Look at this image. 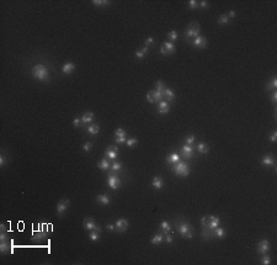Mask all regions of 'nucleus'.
<instances>
[{
  "instance_id": "f257e3e1",
  "label": "nucleus",
  "mask_w": 277,
  "mask_h": 265,
  "mask_svg": "<svg viewBox=\"0 0 277 265\" xmlns=\"http://www.w3.org/2000/svg\"><path fill=\"white\" fill-rule=\"evenodd\" d=\"M32 75H34L36 79H38L41 81H44V80L48 79L49 73H48V69L44 67L43 64H37L32 68Z\"/></svg>"
},
{
  "instance_id": "f03ea898",
  "label": "nucleus",
  "mask_w": 277,
  "mask_h": 265,
  "mask_svg": "<svg viewBox=\"0 0 277 265\" xmlns=\"http://www.w3.org/2000/svg\"><path fill=\"white\" fill-rule=\"evenodd\" d=\"M172 169L176 175H179V176H187L190 174V168L185 161H177L176 164H174Z\"/></svg>"
},
{
  "instance_id": "7ed1b4c3",
  "label": "nucleus",
  "mask_w": 277,
  "mask_h": 265,
  "mask_svg": "<svg viewBox=\"0 0 277 265\" xmlns=\"http://www.w3.org/2000/svg\"><path fill=\"white\" fill-rule=\"evenodd\" d=\"M200 25L197 22H192L188 25V27L186 28L185 31V35L187 38H196V37L200 36Z\"/></svg>"
},
{
  "instance_id": "20e7f679",
  "label": "nucleus",
  "mask_w": 277,
  "mask_h": 265,
  "mask_svg": "<svg viewBox=\"0 0 277 265\" xmlns=\"http://www.w3.org/2000/svg\"><path fill=\"white\" fill-rule=\"evenodd\" d=\"M177 229H179L180 234L182 235L184 238H188L191 239L193 237V231L191 228V226L188 223H185V222H181L179 226H177Z\"/></svg>"
},
{
  "instance_id": "39448f33",
  "label": "nucleus",
  "mask_w": 277,
  "mask_h": 265,
  "mask_svg": "<svg viewBox=\"0 0 277 265\" xmlns=\"http://www.w3.org/2000/svg\"><path fill=\"white\" fill-rule=\"evenodd\" d=\"M82 225H84V228L86 231H96V232H101V228L99 227L96 223H95V219L91 218V217H86L84 219V222H82Z\"/></svg>"
},
{
  "instance_id": "423d86ee",
  "label": "nucleus",
  "mask_w": 277,
  "mask_h": 265,
  "mask_svg": "<svg viewBox=\"0 0 277 265\" xmlns=\"http://www.w3.org/2000/svg\"><path fill=\"white\" fill-rule=\"evenodd\" d=\"M107 185H109V188H111V189L117 190L119 186H121V180L118 179L117 175H115V174H110L109 178H107Z\"/></svg>"
},
{
  "instance_id": "0eeeda50",
  "label": "nucleus",
  "mask_w": 277,
  "mask_h": 265,
  "mask_svg": "<svg viewBox=\"0 0 277 265\" xmlns=\"http://www.w3.org/2000/svg\"><path fill=\"white\" fill-rule=\"evenodd\" d=\"M175 52V44H174L172 42H170V41H166V42H164L162 44V48H160V53L164 56H168V54H172V53Z\"/></svg>"
},
{
  "instance_id": "6e6552de",
  "label": "nucleus",
  "mask_w": 277,
  "mask_h": 265,
  "mask_svg": "<svg viewBox=\"0 0 277 265\" xmlns=\"http://www.w3.org/2000/svg\"><path fill=\"white\" fill-rule=\"evenodd\" d=\"M69 205H70V201L69 200H60L59 202H58V205H57V213H58V216H62L65 211L68 210V207H69Z\"/></svg>"
},
{
  "instance_id": "1a4fd4ad",
  "label": "nucleus",
  "mask_w": 277,
  "mask_h": 265,
  "mask_svg": "<svg viewBox=\"0 0 277 265\" xmlns=\"http://www.w3.org/2000/svg\"><path fill=\"white\" fill-rule=\"evenodd\" d=\"M270 250V242L267 239H262L260 241L259 244H258V252L260 254H266L267 252Z\"/></svg>"
},
{
  "instance_id": "9d476101",
  "label": "nucleus",
  "mask_w": 277,
  "mask_h": 265,
  "mask_svg": "<svg viewBox=\"0 0 277 265\" xmlns=\"http://www.w3.org/2000/svg\"><path fill=\"white\" fill-rule=\"evenodd\" d=\"M115 226H116V229H117L118 232L123 233V232L128 228V221H127V219H125V218H119V219L116 221Z\"/></svg>"
},
{
  "instance_id": "9b49d317",
  "label": "nucleus",
  "mask_w": 277,
  "mask_h": 265,
  "mask_svg": "<svg viewBox=\"0 0 277 265\" xmlns=\"http://www.w3.org/2000/svg\"><path fill=\"white\" fill-rule=\"evenodd\" d=\"M117 152H118V148L116 146H110L106 148L105 151V155L107 159H115L117 157Z\"/></svg>"
},
{
  "instance_id": "f8f14e48",
  "label": "nucleus",
  "mask_w": 277,
  "mask_h": 265,
  "mask_svg": "<svg viewBox=\"0 0 277 265\" xmlns=\"http://www.w3.org/2000/svg\"><path fill=\"white\" fill-rule=\"evenodd\" d=\"M192 44L195 47H197V48H205L206 46H207V38L203 37V36H198V37H196V38L193 40Z\"/></svg>"
},
{
  "instance_id": "ddd939ff",
  "label": "nucleus",
  "mask_w": 277,
  "mask_h": 265,
  "mask_svg": "<svg viewBox=\"0 0 277 265\" xmlns=\"http://www.w3.org/2000/svg\"><path fill=\"white\" fill-rule=\"evenodd\" d=\"M221 223V219L218 217H214V216H209L208 217V225L207 227L209 228V231H213L214 228H217Z\"/></svg>"
},
{
  "instance_id": "4468645a",
  "label": "nucleus",
  "mask_w": 277,
  "mask_h": 265,
  "mask_svg": "<svg viewBox=\"0 0 277 265\" xmlns=\"http://www.w3.org/2000/svg\"><path fill=\"white\" fill-rule=\"evenodd\" d=\"M74 69H75V64L72 63V62H67V63H64L63 67H62V72H63L64 74H72L74 72Z\"/></svg>"
},
{
  "instance_id": "2eb2a0df",
  "label": "nucleus",
  "mask_w": 277,
  "mask_h": 265,
  "mask_svg": "<svg viewBox=\"0 0 277 265\" xmlns=\"http://www.w3.org/2000/svg\"><path fill=\"white\" fill-rule=\"evenodd\" d=\"M169 110H170V105H169V102L166 101H160L159 102V106H158V112L162 114V115H165L169 112Z\"/></svg>"
},
{
  "instance_id": "dca6fc26",
  "label": "nucleus",
  "mask_w": 277,
  "mask_h": 265,
  "mask_svg": "<svg viewBox=\"0 0 277 265\" xmlns=\"http://www.w3.org/2000/svg\"><path fill=\"white\" fill-rule=\"evenodd\" d=\"M96 201H97V204L99 205H102V206H107L110 204V197L107 196V195H105V194H102V195H97L96 196Z\"/></svg>"
},
{
  "instance_id": "f3484780",
  "label": "nucleus",
  "mask_w": 277,
  "mask_h": 265,
  "mask_svg": "<svg viewBox=\"0 0 277 265\" xmlns=\"http://www.w3.org/2000/svg\"><path fill=\"white\" fill-rule=\"evenodd\" d=\"M181 152H182V157L184 158H186V159H188V158H191V157L193 155V151H192V147L191 146H188V144H186V146H184L182 147V149H181Z\"/></svg>"
},
{
  "instance_id": "a211bd4d",
  "label": "nucleus",
  "mask_w": 277,
  "mask_h": 265,
  "mask_svg": "<svg viewBox=\"0 0 277 265\" xmlns=\"http://www.w3.org/2000/svg\"><path fill=\"white\" fill-rule=\"evenodd\" d=\"M150 94L153 99H154V102H159V101H163L164 99V95L162 91H158V90H150Z\"/></svg>"
},
{
  "instance_id": "6ab92c4d",
  "label": "nucleus",
  "mask_w": 277,
  "mask_h": 265,
  "mask_svg": "<svg viewBox=\"0 0 277 265\" xmlns=\"http://www.w3.org/2000/svg\"><path fill=\"white\" fill-rule=\"evenodd\" d=\"M152 185H153V188H155V189H162L163 188V185H164V183H163V179L160 176H155L154 179H153V181H152Z\"/></svg>"
},
{
  "instance_id": "aec40b11",
  "label": "nucleus",
  "mask_w": 277,
  "mask_h": 265,
  "mask_svg": "<svg viewBox=\"0 0 277 265\" xmlns=\"http://www.w3.org/2000/svg\"><path fill=\"white\" fill-rule=\"evenodd\" d=\"M166 160H168V163H170V164H176L177 161H180V155L177 154V153L174 152V153H171V154L168 157Z\"/></svg>"
},
{
  "instance_id": "412c9836",
  "label": "nucleus",
  "mask_w": 277,
  "mask_h": 265,
  "mask_svg": "<svg viewBox=\"0 0 277 265\" xmlns=\"http://www.w3.org/2000/svg\"><path fill=\"white\" fill-rule=\"evenodd\" d=\"M97 167L100 168V169H102V170H109L110 169V160L107 159V158H105V159H102L101 161H99L97 163Z\"/></svg>"
},
{
  "instance_id": "4be33fe9",
  "label": "nucleus",
  "mask_w": 277,
  "mask_h": 265,
  "mask_svg": "<svg viewBox=\"0 0 277 265\" xmlns=\"http://www.w3.org/2000/svg\"><path fill=\"white\" fill-rule=\"evenodd\" d=\"M261 163H262V165H265V167H268V165H274V164H275L274 157L270 155V154H268V155H265V157L262 158V161H261Z\"/></svg>"
},
{
  "instance_id": "5701e85b",
  "label": "nucleus",
  "mask_w": 277,
  "mask_h": 265,
  "mask_svg": "<svg viewBox=\"0 0 277 265\" xmlns=\"http://www.w3.org/2000/svg\"><path fill=\"white\" fill-rule=\"evenodd\" d=\"M0 252H1V254H6L9 252L12 253V248H10L7 242H1V244H0Z\"/></svg>"
},
{
  "instance_id": "b1692460",
  "label": "nucleus",
  "mask_w": 277,
  "mask_h": 265,
  "mask_svg": "<svg viewBox=\"0 0 277 265\" xmlns=\"http://www.w3.org/2000/svg\"><path fill=\"white\" fill-rule=\"evenodd\" d=\"M94 120V114L93 112H85L81 117V123H90Z\"/></svg>"
},
{
  "instance_id": "393cba45",
  "label": "nucleus",
  "mask_w": 277,
  "mask_h": 265,
  "mask_svg": "<svg viewBox=\"0 0 277 265\" xmlns=\"http://www.w3.org/2000/svg\"><path fill=\"white\" fill-rule=\"evenodd\" d=\"M163 239H164V234L163 233H158V234H155L154 237H153V239L150 241V243L152 244H154V245H156V244H160L163 242Z\"/></svg>"
},
{
  "instance_id": "a878e982",
  "label": "nucleus",
  "mask_w": 277,
  "mask_h": 265,
  "mask_svg": "<svg viewBox=\"0 0 277 265\" xmlns=\"http://www.w3.org/2000/svg\"><path fill=\"white\" fill-rule=\"evenodd\" d=\"M88 131H89L90 135L95 136V135L99 133V131H100V127H99V125H96V123H93V125H90L88 127Z\"/></svg>"
},
{
  "instance_id": "bb28decb",
  "label": "nucleus",
  "mask_w": 277,
  "mask_h": 265,
  "mask_svg": "<svg viewBox=\"0 0 277 265\" xmlns=\"http://www.w3.org/2000/svg\"><path fill=\"white\" fill-rule=\"evenodd\" d=\"M163 95H164V98H166L169 101H171V100H174V99H175V94H174V91H172L171 89H165L164 93H163Z\"/></svg>"
},
{
  "instance_id": "cd10ccee",
  "label": "nucleus",
  "mask_w": 277,
  "mask_h": 265,
  "mask_svg": "<svg viewBox=\"0 0 277 265\" xmlns=\"http://www.w3.org/2000/svg\"><path fill=\"white\" fill-rule=\"evenodd\" d=\"M230 21V19L228 17V14H222L218 19V24L219 25H228Z\"/></svg>"
},
{
  "instance_id": "c85d7f7f",
  "label": "nucleus",
  "mask_w": 277,
  "mask_h": 265,
  "mask_svg": "<svg viewBox=\"0 0 277 265\" xmlns=\"http://www.w3.org/2000/svg\"><path fill=\"white\" fill-rule=\"evenodd\" d=\"M197 149H198V152H200L201 154H206V153H208L209 147L206 143H200V144H198V147H197Z\"/></svg>"
},
{
  "instance_id": "c756f323",
  "label": "nucleus",
  "mask_w": 277,
  "mask_h": 265,
  "mask_svg": "<svg viewBox=\"0 0 277 265\" xmlns=\"http://www.w3.org/2000/svg\"><path fill=\"white\" fill-rule=\"evenodd\" d=\"M147 52H148V47H147V46H144L142 49H138V51L135 52V57H137L138 59H140V58H143L144 56L147 54Z\"/></svg>"
},
{
  "instance_id": "7c9ffc66",
  "label": "nucleus",
  "mask_w": 277,
  "mask_h": 265,
  "mask_svg": "<svg viewBox=\"0 0 277 265\" xmlns=\"http://www.w3.org/2000/svg\"><path fill=\"white\" fill-rule=\"evenodd\" d=\"M276 88H277V79H276V78H272V80L270 83H267L266 90H274Z\"/></svg>"
},
{
  "instance_id": "2f4dec72",
  "label": "nucleus",
  "mask_w": 277,
  "mask_h": 265,
  "mask_svg": "<svg viewBox=\"0 0 277 265\" xmlns=\"http://www.w3.org/2000/svg\"><path fill=\"white\" fill-rule=\"evenodd\" d=\"M89 238L91 239L93 242H96L99 238H100V232H96V231H90L89 233Z\"/></svg>"
},
{
  "instance_id": "473e14b6",
  "label": "nucleus",
  "mask_w": 277,
  "mask_h": 265,
  "mask_svg": "<svg viewBox=\"0 0 277 265\" xmlns=\"http://www.w3.org/2000/svg\"><path fill=\"white\" fill-rule=\"evenodd\" d=\"M160 227H162V229H163L164 233H168V232H170V231H171V226L169 225V222H168V221H163V222H162V225H160Z\"/></svg>"
},
{
  "instance_id": "72a5a7b5",
  "label": "nucleus",
  "mask_w": 277,
  "mask_h": 265,
  "mask_svg": "<svg viewBox=\"0 0 277 265\" xmlns=\"http://www.w3.org/2000/svg\"><path fill=\"white\" fill-rule=\"evenodd\" d=\"M224 229L223 228H219V227H217V228H214L213 229V235H216V237H218V238H222L223 235H224Z\"/></svg>"
},
{
  "instance_id": "f704fd0d",
  "label": "nucleus",
  "mask_w": 277,
  "mask_h": 265,
  "mask_svg": "<svg viewBox=\"0 0 277 265\" xmlns=\"http://www.w3.org/2000/svg\"><path fill=\"white\" fill-rule=\"evenodd\" d=\"M111 169H112V172H119L122 169V164L119 161H113L111 164Z\"/></svg>"
},
{
  "instance_id": "c9c22d12",
  "label": "nucleus",
  "mask_w": 277,
  "mask_h": 265,
  "mask_svg": "<svg viewBox=\"0 0 277 265\" xmlns=\"http://www.w3.org/2000/svg\"><path fill=\"white\" fill-rule=\"evenodd\" d=\"M93 4L96 6H105V5H109L110 1H106V0H94Z\"/></svg>"
},
{
  "instance_id": "e433bc0d",
  "label": "nucleus",
  "mask_w": 277,
  "mask_h": 265,
  "mask_svg": "<svg viewBox=\"0 0 277 265\" xmlns=\"http://www.w3.org/2000/svg\"><path fill=\"white\" fill-rule=\"evenodd\" d=\"M155 86H156V89L155 90H158V91H162V93H164V90H165V86H164V83L162 81V80H158L155 83Z\"/></svg>"
},
{
  "instance_id": "4c0bfd02",
  "label": "nucleus",
  "mask_w": 277,
  "mask_h": 265,
  "mask_svg": "<svg viewBox=\"0 0 277 265\" xmlns=\"http://www.w3.org/2000/svg\"><path fill=\"white\" fill-rule=\"evenodd\" d=\"M177 37H179V36H177V32H176V31H170V32L168 34V38H169V40H171L172 42L177 40Z\"/></svg>"
},
{
  "instance_id": "58836bf2",
  "label": "nucleus",
  "mask_w": 277,
  "mask_h": 265,
  "mask_svg": "<svg viewBox=\"0 0 277 265\" xmlns=\"http://www.w3.org/2000/svg\"><path fill=\"white\" fill-rule=\"evenodd\" d=\"M115 136H116V137H125V136H126V131L122 130V128H117V130L115 131Z\"/></svg>"
},
{
  "instance_id": "ea45409f",
  "label": "nucleus",
  "mask_w": 277,
  "mask_h": 265,
  "mask_svg": "<svg viewBox=\"0 0 277 265\" xmlns=\"http://www.w3.org/2000/svg\"><path fill=\"white\" fill-rule=\"evenodd\" d=\"M44 235H46V232H44V231H40L38 233L35 234L34 237H32V239H34V241H36V239H42V238H44Z\"/></svg>"
},
{
  "instance_id": "a19ab883",
  "label": "nucleus",
  "mask_w": 277,
  "mask_h": 265,
  "mask_svg": "<svg viewBox=\"0 0 277 265\" xmlns=\"http://www.w3.org/2000/svg\"><path fill=\"white\" fill-rule=\"evenodd\" d=\"M198 6H200V3L196 1V0H190L188 1V9H196Z\"/></svg>"
},
{
  "instance_id": "79ce46f5",
  "label": "nucleus",
  "mask_w": 277,
  "mask_h": 265,
  "mask_svg": "<svg viewBox=\"0 0 277 265\" xmlns=\"http://www.w3.org/2000/svg\"><path fill=\"white\" fill-rule=\"evenodd\" d=\"M186 143L188 144V146H192L193 143H195V136L193 135H190L186 137Z\"/></svg>"
},
{
  "instance_id": "37998d69",
  "label": "nucleus",
  "mask_w": 277,
  "mask_h": 265,
  "mask_svg": "<svg viewBox=\"0 0 277 265\" xmlns=\"http://www.w3.org/2000/svg\"><path fill=\"white\" fill-rule=\"evenodd\" d=\"M137 142H138L137 138H131V139H128V141H127L126 144H127L128 147H134L135 144H137Z\"/></svg>"
},
{
  "instance_id": "c03bdc74",
  "label": "nucleus",
  "mask_w": 277,
  "mask_h": 265,
  "mask_svg": "<svg viewBox=\"0 0 277 265\" xmlns=\"http://www.w3.org/2000/svg\"><path fill=\"white\" fill-rule=\"evenodd\" d=\"M270 263H271V258H270V256H267V255H265L261 259V264H264V265H268Z\"/></svg>"
},
{
  "instance_id": "a18cd8bd",
  "label": "nucleus",
  "mask_w": 277,
  "mask_h": 265,
  "mask_svg": "<svg viewBox=\"0 0 277 265\" xmlns=\"http://www.w3.org/2000/svg\"><path fill=\"white\" fill-rule=\"evenodd\" d=\"M84 151L85 152H89V151H91V148H93V144H91V142H86L85 144H84Z\"/></svg>"
},
{
  "instance_id": "49530a36",
  "label": "nucleus",
  "mask_w": 277,
  "mask_h": 265,
  "mask_svg": "<svg viewBox=\"0 0 277 265\" xmlns=\"http://www.w3.org/2000/svg\"><path fill=\"white\" fill-rule=\"evenodd\" d=\"M0 241H1V242H7V234H6V232H1V233H0Z\"/></svg>"
},
{
  "instance_id": "de8ad7c7",
  "label": "nucleus",
  "mask_w": 277,
  "mask_h": 265,
  "mask_svg": "<svg viewBox=\"0 0 277 265\" xmlns=\"http://www.w3.org/2000/svg\"><path fill=\"white\" fill-rule=\"evenodd\" d=\"M201 225L203 226V227H206V226L208 225V216H205V217L201 218Z\"/></svg>"
},
{
  "instance_id": "09e8293b",
  "label": "nucleus",
  "mask_w": 277,
  "mask_h": 265,
  "mask_svg": "<svg viewBox=\"0 0 277 265\" xmlns=\"http://www.w3.org/2000/svg\"><path fill=\"white\" fill-rule=\"evenodd\" d=\"M153 42H154V38H153V37H149V38H147V40H146V42H144V44H146L147 47H149L150 44H153Z\"/></svg>"
},
{
  "instance_id": "8fccbe9b",
  "label": "nucleus",
  "mask_w": 277,
  "mask_h": 265,
  "mask_svg": "<svg viewBox=\"0 0 277 265\" xmlns=\"http://www.w3.org/2000/svg\"><path fill=\"white\" fill-rule=\"evenodd\" d=\"M6 164V158H5V155H0V167H4V165Z\"/></svg>"
},
{
  "instance_id": "3c124183",
  "label": "nucleus",
  "mask_w": 277,
  "mask_h": 265,
  "mask_svg": "<svg viewBox=\"0 0 277 265\" xmlns=\"http://www.w3.org/2000/svg\"><path fill=\"white\" fill-rule=\"evenodd\" d=\"M115 141H116V143H119V144H121V143H125V142H126V138H125V137H116Z\"/></svg>"
},
{
  "instance_id": "603ef678",
  "label": "nucleus",
  "mask_w": 277,
  "mask_h": 265,
  "mask_svg": "<svg viewBox=\"0 0 277 265\" xmlns=\"http://www.w3.org/2000/svg\"><path fill=\"white\" fill-rule=\"evenodd\" d=\"M73 125L75 126V127H79V126L81 125V120L76 117V118H75V120H74V121H73Z\"/></svg>"
},
{
  "instance_id": "864d4df0",
  "label": "nucleus",
  "mask_w": 277,
  "mask_h": 265,
  "mask_svg": "<svg viewBox=\"0 0 277 265\" xmlns=\"http://www.w3.org/2000/svg\"><path fill=\"white\" fill-rule=\"evenodd\" d=\"M147 100L150 102V104H153L154 102V99H153V96H152V94H150V91H148L147 93Z\"/></svg>"
},
{
  "instance_id": "5fc2aeb1",
  "label": "nucleus",
  "mask_w": 277,
  "mask_h": 265,
  "mask_svg": "<svg viewBox=\"0 0 277 265\" xmlns=\"http://www.w3.org/2000/svg\"><path fill=\"white\" fill-rule=\"evenodd\" d=\"M209 6V4L207 3V1H200V7H203V9H206V7H208Z\"/></svg>"
},
{
  "instance_id": "6e6d98bb",
  "label": "nucleus",
  "mask_w": 277,
  "mask_h": 265,
  "mask_svg": "<svg viewBox=\"0 0 277 265\" xmlns=\"http://www.w3.org/2000/svg\"><path fill=\"white\" fill-rule=\"evenodd\" d=\"M272 102H274V104H276V102H277V93L276 91H274V93H272Z\"/></svg>"
},
{
  "instance_id": "4d7b16f0",
  "label": "nucleus",
  "mask_w": 277,
  "mask_h": 265,
  "mask_svg": "<svg viewBox=\"0 0 277 265\" xmlns=\"http://www.w3.org/2000/svg\"><path fill=\"white\" fill-rule=\"evenodd\" d=\"M276 139H277V132L275 131L274 133H272V136H271V141H272V142H276Z\"/></svg>"
},
{
  "instance_id": "13d9d810",
  "label": "nucleus",
  "mask_w": 277,
  "mask_h": 265,
  "mask_svg": "<svg viewBox=\"0 0 277 265\" xmlns=\"http://www.w3.org/2000/svg\"><path fill=\"white\" fill-rule=\"evenodd\" d=\"M228 17H229V19L235 17V11H234V10H231V11L229 12V14H228Z\"/></svg>"
},
{
  "instance_id": "bf43d9fd",
  "label": "nucleus",
  "mask_w": 277,
  "mask_h": 265,
  "mask_svg": "<svg viewBox=\"0 0 277 265\" xmlns=\"http://www.w3.org/2000/svg\"><path fill=\"white\" fill-rule=\"evenodd\" d=\"M106 228L109 229V231H113V229H116V226H113V225H107Z\"/></svg>"
},
{
  "instance_id": "052dcab7",
  "label": "nucleus",
  "mask_w": 277,
  "mask_h": 265,
  "mask_svg": "<svg viewBox=\"0 0 277 265\" xmlns=\"http://www.w3.org/2000/svg\"><path fill=\"white\" fill-rule=\"evenodd\" d=\"M166 242L168 243H171L172 242V237H171L170 234H166Z\"/></svg>"
}]
</instances>
